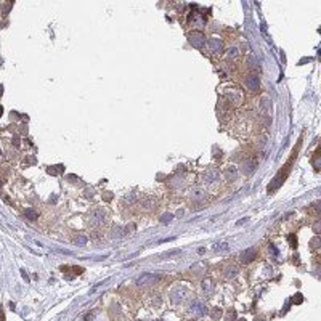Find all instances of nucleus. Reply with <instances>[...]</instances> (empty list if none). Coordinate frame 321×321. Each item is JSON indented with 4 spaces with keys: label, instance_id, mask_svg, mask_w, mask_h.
Masks as SVG:
<instances>
[{
    "label": "nucleus",
    "instance_id": "obj_6",
    "mask_svg": "<svg viewBox=\"0 0 321 321\" xmlns=\"http://www.w3.org/2000/svg\"><path fill=\"white\" fill-rule=\"evenodd\" d=\"M246 85H247L249 90H259V85H260V82H259V77L257 76H249L247 79H246Z\"/></svg>",
    "mask_w": 321,
    "mask_h": 321
},
{
    "label": "nucleus",
    "instance_id": "obj_16",
    "mask_svg": "<svg viewBox=\"0 0 321 321\" xmlns=\"http://www.w3.org/2000/svg\"><path fill=\"white\" fill-rule=\"evenodd\" d=\"M76 242H77L79 246H85V244H87V238H85V236H77Z\"/></svg>",
    "mask_w": 321,
    "mask_h": 321
},
{
    "label": "nucleus",
    "instance_id": "obj_18",
    "mask_svg": "<svg viewBox=\"0 0 321 321\" xmlns=\"http://www.w3.org/2000/svg\"><path fill=\"white\" fill-rule=\"evenodd\" d=\"M170 220H172V214H165L162 218H160V222H162V223H169Z\"/></svg>",
    "mask_w": 321,
    "mask_h": 321
},
{
    "label": "nucleus",
    "instance_id": "obj_14",
    "mask_svg": "<svg viewBox=\"0 0 321 321\" xmlns=\"http://www.w3.org/2000/svg\"><path fill=\"white\" fill-rule=\"evenodd\" d=\"M227 270H228V271H227V276H228V278H233V276L236 275V268H234V267H228Z\"/></svg>",
    "mask_w": 321,
    "mask_h": 321
},
{
    "label": "nucleus",
    "instance_id": "obj_23",
    "mask_svg": "<svg viewBox=\"0 0 321 321\" xmlns=\"http://www.w3.org/2000/svg\"><path fill=\"white\" fill-rule=\"evenodd\" d=\"M220 315H222V313H220V310H217V308H215V310H214V313H212V316H214V318H217V316L220 318Z\"/></svg>",
    "mask_w": 321,
    "mask_h": 321
},
{
    "label": "nucleus",
    "instance_id": "obj_24",
    "mask_svg": "<svg viewBox=\"0 0 321 321\" xmlns=\"http://www.w3.org/2000/svg\"><path fill=\"white\" fill-rule=\"evenodd\" d=\"M111 197H112V194H106V196H104V199H106V201H111Z\"/></svg>",
    "mask_w": 321,
    "mask_h": 321
},
{
    "label": "nucleus",
    "instance_id": "obj_4",
    "mask_svg": "<svg viewBox=\"0 0 321 321\" xmlns=\"http://www.w3.org/2000/svg\"><path fill=\"white\" fill-rule=\"evenodd\" d=\"M255 255H257V249H255V247H249V249H246V251L241 254V260H242V263H249V262H252V260L255 259Z\"/></svg>",
    "mask_w": 321,
    "mask_h": 321
},
{
    "label": "nucleus",
    "instance_id": "obj_25",
    "mask_svg": "<svg viewBox=\"0 0 321 321\" xmlns=\"http://www.w3.org/2000/svg\"><path fill=\"white\" fill-rule=\"evenodd\" d=\"M23 278H24V279H26V281H29V276H27V275H26V273H24V271H23Z\"/></svg>",
    "mask_w": 321,
    "mask_h": 321
},
{
    "label": "nucleus",
    "instance_id": "obj_1",
    "mask_svg": "<svg viewBox=\"0 0 321 321\" xmlns=\"http://www.w3.org/2000/svg\"><path fill=\"white\" fill-rule=\"evenodd\" d=\"M104 222V212L103 209H93L90 212V215H88V223L92 225V227H95V225H100Z\"/></svg>",
    "mask_w": 321,
    "mask_h": 321
},
{
    "label": "nucleus",
    "instance_id": "obj_11",
    "mask_svg": "<svg viewBox=\"0 0 321 321\" xmlns=\"http://www.w3.org/2000/svg\"><path fill=\"white\" fill-rule=\"evenodd\" d=\"M63 170H64V167H63V165H55V167H50V169L47 170V172L52 173V175H58V173L63 172Z\"/></svg>",
    "mask_w": 321,
    "mask_h": 321
},
{
    "label": "nucleus",
    "instance_id": "obj_5",
    "mask_svg": "<svg viewBox=\"0 0 321 321\" xmlns=\"http://www.w3.org/2000/svg\"><path fill=\"white\" fill-rule=\"evenodd\" d=\"M209 47H210V52L212 53H222V50H223V43H222V40H218V39H210Z\"/></svg>",
    "mask_w": 321,
    "mask_h": 321
},
{
    "label": "nucleus",
    "instance_id": "obj_7",
    "mask_svg": "<svg viewBox=\"0 0 321 321\" xmlns=\"http://www.w3.org/2000/svg\"><path fill=\"white\" fill-rule=\"evenodd\" d=\"M255 167H257V162H255V160H246V162L242 164L241 170H242V173L249 175V173H252L255 170Z\"/></svg>",
    "mask_w": 321,
    "mask_h": 321
},
{
    "label": "nucleus",
    "instance_id": "obj_9",
    "mask_svg": "<svg viewBox=\"0 0 321 321\" xmlns=\"http://www.w3.org/2000/svg\"><path fill=\"white\" fill-rule=\"evenodd\" d=\"M24 217L27 218V220L34 222V220H37V218H39V214H37L34 209H27L26 212H24Z\"/></svg>",
    "mask_w": 321,
    "mask_h": 321
},
{
    "label": "nucleus",
    "instance_id": "obj_8",
    "mask_svg": "<svg viewBox=\"0 0 321 321\" xmlns=\"http://www.w3.org/2000/svg\"><path fill=\"white\" fill-rule=\"evenodd\" d=\"M215 180H218V172L217 170H209V172L204 173V182L206 183H212Z\"/></svg>",
    "mask_w": 321,
    "mask_h": 321
},
{
    "label": "nucleus",
    "instance_id": "obj_20",
    "mask_svg": "<svg viewBox=\"0 0 321 321\" xmlns=\"http://www.w3.org/2000/svg\"><path fill=\"white\" fill-rule=\"evenodd\" d=\"M236 318V312H228V321H233Z\"/></svg>",
    "mask_w": 321,
    "mask_h": 321
},
{
    "label": "nucleus",
    "instance_id": "obj_13",
    "mask_svg": "<svg viewBox=\"0 0 321 321\" xmlns=\"http://www.w3.org/2000/svg\"><path fill=\"white\" fill-rule=\"evenodd\" d=\"M288 239H289V244H291L292 247H295V246H297V238H295V234H289Z\"/></svg>",
    "mask_w": 321,
    "mask_h": 321
},
{
    "label": "nucleus",
    "instance_id": "obj_17",
    "mask_svg": "<svg viewBox=\"0 0 321 321\" xmlns=\"http://www.w3.org/2000/svg\"><path fill=\"white\" fill-rule=\"evenodd\" d=\"M310 244H312V249H316V247L320 246V238H318V236H316V238H313Z\"/></svg>",
    "mask_w": 321,
    "mask_h": 321
},
{
    "label": "nucleus",
    "instance_id": "obj_26",
    "mask_svg": "<svg viewBox=\"0 0 321 321\" xmlns=\"http://www.w3.org/2000/svg\"><path fill=\"white\" fill-rule=\"evenodd\" d=\"M238 321H246V320H238Z\"/></svg>",
    "mask_w": 321,
    "mask_h": 321
},
{
    "label": "nucleus",
    "instance_id": "obj_3",
    "mask_svg": "<svg viewBox=\"0 0 321 321\" xmlns=\"http://www.w3.org/2000/svg\"><path fill=\"white\" fill-rule=\"evenodd\" d=\"M158 279H159V276H156V275H151V273H141V275L135 279V283L138 286H145V284H151V283L158 281Z\"/></svg>",
    "mask_w": 321,
    "mask_h": 321
},
{
    "label": "nucleus",
    "instance_id": "obj_2",
    "mask_svg": "<svg viewBox=\"0 0 321 321\" xmlns=\"http://www.w3.org/2000/svg\"><path fill=\"white\" fill-rule=\"evenodd\" d=\"M190 43L193 47H196V48H201L202 45H206V37H204L202 32H193L190 34Z\"/></svg>",
    "mask_w": 321,
    "mask_h": 321
},
{
    "label": "nucleus",
    "instance_id": "obj_19",
    "mask_svg": "<svg viewBox=\"0 0 321 321\" xmlns=\"http://www.w3.org/2000/svg\"><path fill=\"white\" fill-rule=\"evenodd\" d=\"M225 249H228V244H220V246H215V251H225Z\"/></svg>",
    "mask_w": 321,
    "mask_h": 321
},
{
    "label": "nucleus",
    "instance_id": "obj_22",
    "mask_svg": "<svg viewBox=\"0 0 321 321\" xmlns=\"http://www.w3.org/2000/svg\"><path fill=\"white\" fill-rule=\"evenodd\" d=\"M228 55H230V56H236V55H238V48H230V53H228Z\"/></svg>",
    "mask_w": 321,
    "mask_h": 321
},
{
    "label": "nucleus",
    "instance_id": "obj_12",
    "mask_svg": "<svg viewBox=\"0 0 321 321\" xmlns=\"http://www.w3.org/2000/svg\"><path fill=\"white\" fill-rule=\"evenodd\" d=\"M180 251L178 249H173V251H169V252H164L162 255H160V259H170L172 255H178Z\"/></svg>",
    "mask_w": 321,
    "mask_h": 321
},
{
    "label": "nucleus",
    "instance_id": "obj_15",
    "mask_svg": "<svg viewBox=\"0 0 321 321\" xmlns=\"http://www.w3.org/2000/svg\"><path fill=\"white\" fill-rule=\"evenodd\" d=\"M302 302H303L302 294H295V297H292V303H302Z\"/></svg>",
    "mask_w": 321,
    "mask_h": 321
},
{
    "label": "nucleus",
    "instance_id": "obj_10",
    "mask_svg": "<svg viewBox=\"0 0 321 321\" xmlns=\"http://www.w3.org/2000/svg\"><path fill=\"white\" fill-rule=\"evenodd\" d=\"M236 175H238L236 167H228V170H227V177H228V180H236Z\"/></svg>",
    "mask_w": 321,
    "mask_h": 321
},
{
    "label": "nucleus",
    "instance_id": "obj_21",
    "mask_svg": "<svg viewBox=\"0 0 321 321\" xmlns=\"http://www.w3.org/2000/svg\"><path fill=\"white\" fill-rule=\"evenodd\" d=\"M313 230H315V233H320V220H316V223L313 225Z\"/></svg>",
    "mask_w": 321,
    "mask_h": 321
}]
</instances>
